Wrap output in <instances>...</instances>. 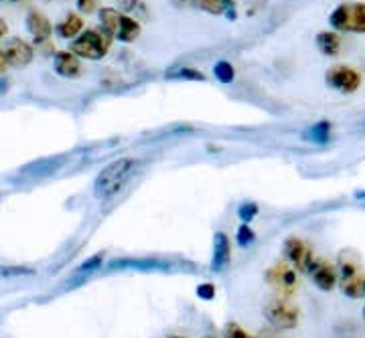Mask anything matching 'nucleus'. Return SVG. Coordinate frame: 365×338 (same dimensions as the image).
<instances>
[{
	"mask_svg": "<svg viewBox=\"0 0 365 338\" xmlns=\"http://www.w3.org/2000/svg\"><path fill=\"white\" fill-rule=\"evenodd\" d=\"M329 25L341 33H365V2H343L329 14Z\"/></svg>",
	"mask_w": 365,
	"mask_h": 338,
	"instance_id": "20e7f679",
	"label": "nucleus"
},
{
	"mask_svg": "<svg viewBox=\"0 0 365 338\" xmlns=\"http://www.w3.org/2000/svg\"><path fill=\"white\" fill-rule=\"evenodd\" d=\"M6 90H9V83H6V79L0 78V95H4V93H6Z\"/></svg>",
	"mask_w": 365,
	"mask_h": 338,
	"instance_id": "2f4dec72",
	"label": "nucleus"
},
{
	"mask_svg": "<svg viewBox=\"0 0 365 338\" xmlns=\"http://www.w3.org/2000/svg\"><path fill=\"white\" fill-rule=\"evenodd\" d=\"M9 67V63H6V57H4V53H2V49H0V71H4Z\"/></svg>",
	"mask_w": 365,
	"mask_h": 338,
	"instance_id": "7c9ffc66",
	"label": "nucleus"
},
{
	"mask_svg": "<svg viewBox=\"0 0 365 338\" xmlns=\"http://www.w3.org/2000/svg\"><path fill=\"white\" fill-rule=\"evenodd\" d=\"M232 261V241L227 233L217 231L213 235V255H211V270L222 273Z\"/></svg>",
	"mask_w": 365,
	"mask_h": 338,
	"instance_id": "ddd939ff",
	"label": "nucleus"
},
{
	"mask_svg": "<svg viewBox=\"0 0 365 338\" xmlns=\"http://www.w3.org/2000/svg\"><path fill=\"white\" fill-rule=\"evenodd\" d=\"M327 85L339 93H355L361 85V75L349 65H335L325 73Z\"/></svg>",
	"mask_w": 365,
	"mask_h": 338,
	"instance_id": "1a4fd4ad",
	"label": "nucleus"
},
{
	"mask_svg": "<svg viewBox=\"0 0 365 338\" xmlns=\"http://www.w3.org/2000/svg\"><path fill=\"white\" fill-rule=\"evenodd\" d=\"M108 270H118V272H124V270H134V272H170L173 265L169 261L158 260V258H120L114 260Z\"/></svg>",
	"mask_w": 365,
	"mask_h": 338,
	"instance_id": "9d476101",
	"label": "nucleus"
},
{
	"mask_svg": "<svg viewBox=\"0 0 365 338\" xmlns=\"http://www.w3.org/2000/svg\"><path fill=\"white\" fill-rule=\"evenodd\" d=\"M258 213H260V208H258L256 203H252V201H246V203H242L237 207V217H240V221L246 223V225L254 221L258 217Z\"/></svg>",
	"mask_w": 365,
	"mask_h": 338,
	"instance_id": "5701e85b",
	"label": "nucleus"
},
{
	"mask_svg": "<svg viewBox=\"0 0 365 338\" xmlns=\"http://www.w3.org/2000/svg\"><path fill=\"white\" fill-rule=\"evenodd\" d=\"M197 298L211 302V300L215 298V286L213 284H199L197 286Z\"/></svg>",
	"mask_w": 365,
	"mask_h": 338,
	"instance_id": "cd10ccee",
	"label": "nucleus"
},
{
	"mask_svg": "<svg viewBox=\"0 0 365 338\" xmlns=\"http://www.w3.org/2000/svg\"><path fill=\"white\" fill-rule=\"evenodd\" d=\"M6 2H16V0H6Z\"/></svg>",
	"mask_w": 365,
	"mask_h": 338,
	"instance_id": "c9c22d12",
	"label": "nucleus"
},
{
	"mask_svg": "<svg viewBox=\"0 0 365 338\" xmlns=\"http://www.w3.org/2000/svg\"><path fill=\"white\" fill-rule=\"evenodd\" d=\"M284 258L290 265H294V270H299L302 273H309L311 270V265H313L314 261V253L313 248L304 241V239H300V237H288L287 241H284Z\"/></svg>",
	"mask_w": 365,
	"mask_h": 338,
	"instance_id": "6e6552de",
	"label": "nucleus"
},
{
	"mask_svg": "<svg viewBox=\"0 0 365 338\" xmlns=\"http://www.w3.org/2000/svg\"><path fill=\"white\" fill-rule=\"evenodd\" d=\"M235 241H237L240 248H250V245H254V243H256V233H254V229H252L250 225H246V223H242V225L237 227Z\"/></svg>",
	"mask_w": 365,
	"mask_h": 338,
	"instance_id": "4be33fe9",
	"label": "nucleus"
},
{
	"mask_svg": "<svg viewBox=\"0 0 365 338\" xmlns=\"http://www.w3.org/2000/svg\"><path fill=\"white\" fill-rule=\"evenodd\" d=\"M26 31L35 37V43H41V41H49L53 35V25L51 21L41 13V11H31L26 14L25 19Z\"/></svg>",
	"mask_w": 365,
	"mask_h": 338,
	"instance_id": "2eb2a0df",
	"label": "nucleus"
},
{
	"mask_svg": "<svg viewBox=\"0 0 365 338\" xmlns=\"http://www.w3.org/2000/svg\"><path fill=\"white\" fill-rule=\"evenodd\" d=\"M203 338H217V337H213V334H207V337H203Z\"/></svg>",
	"mask_w": 365,
	"mask_h": 338,
	"instance_id": "473e14b6",
	"label": "nucleus"
},
{
	"mask_svg": "<svg viewBox=\"0 0 365 338\" xmlns=\"http://www.w3.org/2000/svg\"><path fill=\"white\" fill-rule=\"evenodd\" d=\"M53 69L61 78H78L81 73V59L71 51H57L53 55Z\"/></svg>",
	"mask_w": 365,
	"mask_h": 338,
	"instance_id": "4468645a",
	"label": "nucleus"
},
{
	"mask_svg": "<svg viewBox=\"0 0 365 338\" xmlns=\"http://www.w3.org/2000/svg\"><path fill=\"white\" fill-rule=\"evenodd\" d=\"M100 23L112 39L122 43H134L140 37V23L134 16L120 13L116 9H100Z\"/></svg>",
	"mask_w": 365,
	"mask_h": 338,
	"instance_id": "f03ea898",
	"label": "nucleus"
},
{
	"mask_svg": "<svg viewBox=\"0 0 365 338\" xmlns=\"http://www.w3.org/2000/svg\"><path fill=\"white\" fill-rule=\"evenodd\" d=\"M170 338H187V337H170Z\"/></svg>",
	"mask_w": 365,
	"mask_h": 338,
	"instance_id": "f704fd0d",
	"label": "nucleus"
},
{
	"mask_svg": "<svg viewBox=\"0 0 365 338\" xmlns=\"http://www.w3.org/2000/svg\"><path fill=\"white\" fill-rule=\"evenodd\" d=\"M33 270L31 268H25V265H4L0 268V278H21V275H33Z\"/></svg>",
	"mask_w": 365,
	"mask_h": 338,
	"instance_id": "a878e982",
	"label": "nucleus"
},
{
	"mask_svg": "<svg viewBox=\"0 0 365 338\" xmlns=\"http://www.w3.org/2000/svg\"><path fill=\"white\" fill-rule=\"evenodd\" d=\"M102 263H104V253H96V255H91V258L83 261L73 272V275H91V273H96L102 268Z\"/></svg>",
	"mask_w": 365,
	"mask_h": 338,
	"instance_id": "aec40b11",
	"label": "nucleus"
},
{
	"mask_svg": "<svg viewBox=\"0 0 365 338\" xmlns=\"http://www.w3.org/2000/svg\"><path fill=\"white\" fill-rule=\"evenodd\" d=\"M140 160L138 158H118L110 162L106 169L100 170L93 182V193L98 199H112L124 191V186L136 176L140 170Z\"/></svg>",
	"mask_w": 365,
	"mask_h": 338,
	"instance_id": "f257e3e1",
	"label": "nucleus"
},
{
	"mask_svg": "<svg viewBox=\"0 0 365 338\" xmlns=\"http://www.w3.org/2000/svg\"><path fill=\"white\" fill-rule=\"evenodd\" d=\"M9 33V25L4 23V19H0V39Z\"/></svg>",
	"mask_w": 365,
	"mask_h": 338,
	"instance_id": "c756f323",
	"label": "nucleus"
},
{
	"mask_svg": "<svg viewBox=\"0 0 365 338\" xmlns=\"http://www.w3.org/2000/svg\"><path fill=\"white\" fill-rule=\"evenodd\" d=\"M317 49L327 55V57H337L343 49V41H341L339 33H335V31H323V33H319L317 35Z\"/></svg>",
	"mask_w": 365,
	"mask_h": 338,
	"instance_id": "dca6fc26",
	"label": "nucleus"
},
{
	"mask_svg": "<svg viewBox=\"0 0 365 338\" xmlns=\"http://www.w3.org/2000/svg\"><path fill=\"white\" fill-rule=\"evenodd\" d=\"M193 2L209 14L227 13L230 19H235V0H193Z\"/></svg>",
	"mask_w": 365,
	"mask_h": 338,
	"instance_id": "a211bd4d",
	"label": "nucleus"
},
{
	"mask_svg": "<svg viewBox=\"0 0 365 338\" xmlns=\"http://www.w3.org/2000/svg\"><path fill=\"white\" fill-rule=\"evenodd\" d=\"M364 320H365V308H364Z\"/></svg>",
	"mask_w": 365,
	"mask_h": 338,
	"instance_id": "e433bc0d",
	"label": "nucleus"
},
{
	"mask_svg": "<svg viewBox=\"0 0 365 338\" xmlns=\"http://www.w3.org/2000/svg\"><path fill=\"white\" fill-rule=\"evenodd\" d=\"M266 284L280 294V298H288L299 290V273L290 263H274L266 272Z\"/></svg>",
	"mask_w": 365,
	"mask_h": 338,
	"instance_id": "423d86ee",
	"label": "nucleus"
},
{
	"mask_svg": "<svg viewBox=\"0 0 365 338\" xmlns=\"http://www.w3.org/2000/svg\"><path fill=\"white\" fill-rule=\"evenodd\" d=\"M223 338H258L250 334L248 330H244L237 322H227L223 328Z\"/></svg>",
	"mask_w": 365,
	"mask_h": 338,
	"instance_id": "b1692460",
	"label": "nucleus"
},
{
	"mask_svg": "<svg viewBox=\"0 0 365 338\" xmlns=\"http://www.w3.org/2000/svg\"><path fill=\"white\" fill-rule=\"evenodd\" d=\"M170 78L187 79V81H203L205 75H203L201 71H197V69H189V67H185V69H179V71H173V73H170Z\"/></svg>",
	"mask_w": 365,
	"mask_h": 338,
	"instance_id": "bb28decb",
	"label": "nucleus"
},
{
	"mask_svg": "<svg viewBox=\"0 0 365 338\" xmlns=\"http://www.w3.org/2000/svg\"><path fill=\"white\" fill-rule=\"evenodd\" d=\"M76 2H78V11L81 14L96 13L100 6V0H76Z\"/></svg>",
	"mask_w": 365,
	"mask_h": 338,
	"instance_id": "c85d7f7f",
	"label": "nucleus"
},
{
	"mask_svg": "<svg viewBox=\"0 0 365 338\" xmlns=\"http://www.w3.org/2000/svg\"><path fill=\"white\" fill-rule=\"evenodd\" d=\"M213 75L220 83H232L235 79V69L230 61H217L213 67Z\"/></svg>",
	"mask_w": 365,
	"mask_h": 338,
	"instance_id": "412c9836",
	"label": "nucleus"
},
{
	"mask_svg": "<svg viewBox=\"0 0 365 338\" xmlns=\"http://www.w3.org/2000/svg\"><path fill=\"white\" fill-rule=\"evenodd\" d=\"M364 296H365V280H364Z\"/></svg>",
	"mask_w": 365,
	"mask_h": 338,
	"instance_id": "72a5a7b5",
	"label": "nucleus"
},
{
	"mask_svg": "<svg viewBox=\"0 0 365 338\" xmlns=\"http://www.w3.org/2000/svg\"><path fill=\"white\" fill-rule=\"evenodd\" d=\"M55 31H57V35L61 39H78L79 35L83 33V19L76 13H69L63 21L57 23Z\"/></svg>",
	"mask_w": 365,
	"mask_h": 338,
	"instance_id": "f3484780",
	"label": "nucleus"
},
{
	"mask_svg": "<svg viewBox=\"0 0 365 338\" xmlns=\"http://www.w3.org/2000/svg\"><path fill=\"white\" fill-rule=\"evenodd\" d=\"M2 53L6 57V63L9 67H26L31 65L33 57H35V49L31 43H26L25 39L21 37H13L4 43L2 47Z\"/></svg>",
	"mask_w": 365,
	"mask_h": 338,
	"instance_id": "9b49d317",
	"label": "nucleus"
},
{
	"mask_svg": "<svg viewBox=\"0 0 365 338\" xmlns=\"http://www.w3.org/2000/svg\"><path fill=\"white\" fill-rule=\"evenodd\" d=\"M120 6H122L128 14H140V16H146V14H148L146 4H144L143 0H120Z\"/></svg>",
	"mask_w": 365,
	"mask_h": 338,
	"instance_id": "393cba45",
	"label": "nucleus"
},
{
	"mask_svg": "<svg viewBox=\"0 0 365 338\" xmlns=\"http://www.w3.org/2000/svg\"><path fill=\"white\" fill-rule=\"evenodd\" d=\"M339 282L341 290L347 298H361L364 296V275H361V270H359V263L357 260H351V258H345V253L341 255L339 260Z\"/></svg>",
	"mask_w": 365,
	"mask_h": 338,
	"instance_id": "0eeeda50",
	"label": "nucleus"
},
{
	"mask_svg": "<svg viewBox=\"0 0 365 338\" xmlns=\"http://www.w3.org/2000/svg\"><path fill=\"white\" fill-rule=\"evenodd\" d=\"M304 138L313 144H327L331 140V124L325 122V120H323V122H317V124L307 128Z\"/></svg>",
	"mask_w": 365,
	"mask_h": 338,
	"instance_id": "6ab92c4d",
	"label": "nucleus"
},
{
	"mask_svg": "<svg viewBox=\"0 0 365 338\" xmlns=\"http://www.w3.org/2000/svg\"><path fill=\"white\" fill-rule=\"evenodd\" d=\"M309 273L313 278L314 286L319 287L321 292H331L333 287L337 286V282H339L337 268L333 263H329L327 260H323V258H314Z\"/></svg>",
	"mask_w": 365,
	"mask_h": 338,
	"instance_id": "f8f14e48",
	"label": "nucleus"
},
{
	"mask_svg": "<svg viewBox=\"0 0 365 338\" xmlns=\"http://www.w3.org/2000/svg\"><path fill=\"white\" fill-rule=\"evenodd\" d=\"M264 316H266V320L274 328H278V330H292L299 324L300 310L299 306H294L287 298H274L266 304Z\"/></svg>",
	"mask_w": 365,
	"mask_h": 338,
	"instance_id": "39448f33",
	"label": "nucleus"
},
{
	"mask_svg": "<svg viewBox=\"0 0 365 338\" xmlns=\"http://www.w3.org/2000/svg\"><path fill=\"white\" fill-rule=\"evenodd\" d=\"M112 45V37L106 33L104 28H88L79 35L78 39L71 41L69 51L78 55L79 59H91L98 61L108 55Z\"/></svg>",
	"mask_w": 365,
	"mask_h": 338,
	"instance_id": "7ed1b4c3",
	"label": "nucleus"
}]
</instances>
